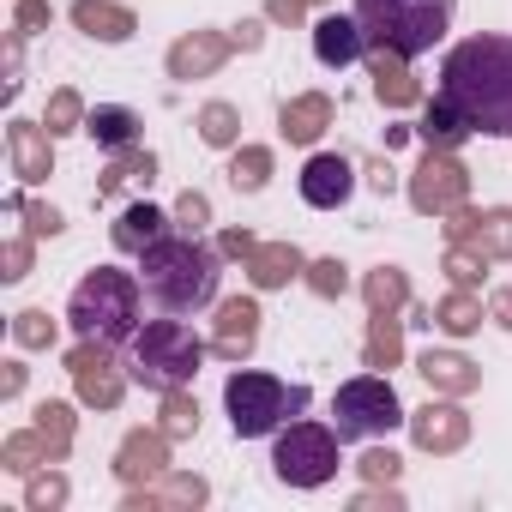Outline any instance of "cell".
Segmentation results:
<instances>
[{"label": "cell", "instance_id": "9", "mask_svg": "<svg viewBox=\"0 0 512 512\" xmlns=\"http://www.w3.org/2000/svg\"><path fill=\"white\" fill-rule=\"evenodd\" d=\"M67 374H73L79 404H91V410H115V404H121V392H127V374H133V368H121V362H115V344L79 338V350L67 356Z\"/></svg>", "mask_w": 512, "mask_h": 512}, {"label": "cell", "instance_id": "53", "mask_svg": "<svg viewBox=\"0 0 512 512\" xmlns=\"http://www.w3.org/2000/svg\"><path fill=\"white\" fill-rule=\"evenodd\" d=\"M0 392H7V398L25 392V368H19V362H7V374H0Z\"/></svg>", "mask_w": 512, "mask_h": 512}, {"label": "cell", "instance_id": "26", "mask_svg": "<svg viewBox=\"0 0 512 512\" xmlns=\"http://www.w3.org/2000/svg\"><path fill=\"white\" fill-rule=\"evenodd\" d=\"M85 133H91L103 151H127V145H139V115L121 109V103H103V109L85 115Z\"/></svg>", "mask_w": 512, "mask_h": 512}, {"label": "cell", "instance_id": "37", "mask_svg": "<svg viewBox=\"0 0 512 512\" xmlns=\"http://www.w3.org/2000/svg\"><path fill=\"white\" fill-rule=\"evenodd\" d=\"M43 127H49L55 139H61V133H85V97L61 85V91L49 97V115H43Z\"/></svg>", "mask_w": 512, "mask_h": 512}, {"label": "cell", "instance_id": "23", "mask_svg": "<svg viewBox=\"0 0 512 512\" xmlns=\"http://www.w3.org/2000/svg\"><path fill=\"white\" fill-rule=\"evenodd\" d=\"M362 49H368V37H362V25H356V19L326 13V19L314 25V55H320L326 67H350Z\"/></svg>", "mask_w": 512, "mask_h": 512}, {"label": "cell", "instance_id": "46", "mask_svg": "<svg viewBox=\"0 0 512 512\" xmlns=\"http://www.w3.org/2000/svg\"><path fill=\"white\" fill-rule=\"evenodd\" d=\"M350 506H356V512H404V500H398V488H392V482H374V488H362Z\"/></svg>", "mask_w": 512, "mask_h": 512}, {"label": "cell", "instance_id": "28", "mask_svg": "<svg viewBox=\"0 0 512 512\" xmlns=\"http://www.w3.org/2000/svg\"><path fill=\"white\" fill-rule=\"evenodd\" d=\"M452 247H476L482 260H512V211H506V205H500V211H482V217L470 223V235L452 241Z\"/></svg>", "mask_w": 512, "mask_h": 512}, {"label": "cell", "instance_id": "40", "mask_svg": "<svg viewBox=\"0 0 512 512\" xmlns=\"http://www.w3.org/2000/svg\"><path fill=\"white\" fill-rule=\"evenodd\" d=\"M67 494H73V488H67V476H61V470H49V476L37 470V476H31V488H25V506H31V512H55V506H67Z\"/></svg>", "mask_w": 512, "mask_h": 512}, {"label": "cell", "instance_id": "47", "mask_svg": "<svg viewBox=\"0 0 512 512\" xmlns=\"http://www.w3.org/2000/svg\"><path fill=\"white\" fill-rule=\"evenodd\" d=\"M49 19H55V13H49V0H19L13 31H19V37H31V31H49Z\"/></svg>", "mask_w": 512, "mask_h": 512}, {"label": "cell", "instance_id": "38", "mask_svg": "<svg viewBox=\"0 0 512 512\" xmlns=\"http://www.w3.org/2000/svg\"><path fill=\"white\" fill-rule=\"evenodd\" d=\"M13 344H25V350H49V344H55V320H49V308H25V314H13Z\"/></svg>", "mask_w": 512, "mask_h": 512}, {"label": "cell", "instance_id": "36", "mask_svg": "<svg viewBox=\"0 0 512 512\" xmlns=\"http://www.w3.org/2000/svg\"><path fill=\"white\" fill-rule=\"evenodd\" d=\"M199 139L217 145V151H229V145L241 139V115H235V103H205V109H199Z\"/></svg>", "mask_w": 512, "mask_h": 512}, {"label": "cell", "instance_id": "13", "mask_svg": "<svg viewBox=\"0 0 512 512\" xmlns=\"http://www.w3.org/2000/svg\"><path fill=\"white\" fill-rule=\"evenodd\" d=\"M169 470V434L163 428H133L127 440H121V452H115V476L127 482V488H145V482H157Z\"/></svg>", "mask_w": 512, "mask_h": 512}, {"label": "cell", "instance_id": "32", "mask_svg": "<svg viewBox=\"0 0 512 512\" xmlns=\"http://www.w3.org/2000/svg\"><path fill=\"white\" fill-rule=\"evenodd\" d=\"M434 326H440L446 338H470V332L482 326V302H476L470 290H452V296L434 308Z\"/></svg>", "mask_w": 512, "mask_h": 512}, {"label": "cell", "instance_id": "17", "mask_svg": "<svg viewBox=\"0 0 512 512\" xmlns=\"http://www.w3.org/2000/svg\"><path fill=\"white\" fill-rule=\"evenodd\" d=\"M350 187H356L350 157H338V151L308 157V169H302V199H308L314 211H338V205L350 199Z\"/></svg>", "mask_w": 512, "mask_h": 512}, {"label": "cell", "instance_id": "5", "mask_svg": "<svg viewBox=\"0 0 512 512\" xmlns=\"http://www.w3.org/2000/svg\"><path fill=\"white\" fill-rule=\"evenodd\" d=\"M223 404H229V422L241 440H266L278 434L290 416L308 410V386H284L272 374H253V368H235L229 386H223Z\"/></svg>", "mask_w": 512, "mask_h": 512}, {"label": "cell", "instance_id": "8", "mask_svg": "<svg viewBox=\"0 0 512 512\" xmlns=\"http://www.w3.org/2000/svg\"><path fill=\"white\" fill-rule=\"evenodd\" d=\"M338 428H320V422H290L284 434H278V446H272V470H278V482H290V488H320V482H332L338 476Z\"/></svg>", "mask_w": 512, "mask_h": 512}, {"label": "cell", "instance_id": "25", "mask_svg": "<svg viewBox=\"0 0 512 512\" xmlns=\"http://www.w3.org/2000/svg\"><path fill=\"white\" fill-rule=\"evenodd\" d=\"M0 464H7L13 476H37L43 464H55V446H49V434L31 422L25 434H7V440H0Z\"/></svg>", "mask_w": 512, "mask_h": 512}, {"label": "cell", "instance_id": "27", "mask_svg": "<svg viewBox=\"0 0 512 512\" xmlns=\"http://www.w3.org/2000/svg\"><path fill=\"white\" fill-rule=\"evenodd\" d=\"M416 133H422V145H428V151H458V145H464V139H470L476 127H470V121H464V115H458V109H452L446 97H434Z\"/></svg>", "mask_w": 512, "mask_h": 512}, {"label": "cell", "instance_id": "31", "mask_svg": "<svg viewBox=\"0 0 512 512\" xmlns=\"http://www.w3.org/2000/svg\"><path fill=\"white\" fill-rule=\"evenodd\" d=\"M398 356H404V320H398V314H374V320H368L362 362H368V368H398Z\"/></svg>", "mask_w": 512, "mask_h": 512}, {"label": "cell", "instance_id": "1", "mask_svg": "<svg viewBox=\"0 0 512 512\" xmlns=\"http://www.w3.org/2000/svg\"><path fill=\"white\" fill-rule=\"evenodd\" d=\"M440 97L488 139H512V37H464L440 61Z\"/></svg>", "mask_w": 512, "mask_h": 512}, {"label": "cell", "instance_id": "2", "mask_svg": "<svg viewBox=\"0 0 512 512\" xmlns=\"http://www.w3.org/2000/svg\"><path fill=\"white\" fill-rule=\"evenodd\" d=\"M223 247H205L199 235H163L157 247L139 253V284L163 314H193L217 296L223 278Z\"/></svg>", "mask_w": 512, "mask_h": 512}, {"label": "cell", "instance_id": "43", "mask_svg": "<svg viewBox=\"0 0 512 512\" xmlns=\"http://www.w3.org/2000/svg\"><path fill=\"white\" fill-rule=\"evenodd\" d=\"M205 223H211V199H205V193H193V187H187V193H181V199H175V229H181V235H199V229H205Z\"/></svg>", "mask_w": 512, "mask_h": 512}, {"label": "cell", "instance_id": "3", "mask_svg": "<svg viewBox=\"0 0 512 512\" xmlns=\"http://www.w3.org/2000/svg\"><path fill=\"white\" fill-rule=\"evenodd\" d=\"M452 13H458V0H356V25L368 49H392L404 61L428 55L452 31Z\"/></svg>", "mask_w": 512, "mask_h": 512}, {"label": "cell", "instance_id": "49", "mask_svg": "<svg viewBox=\"0 0 512 512\" xmlns=\"http://www.w3.org/2000/svg\"><path fill=\"white\" fill-rule=\"evenodd\" d=\"M302 13H308V0H266L272 25H302Z\"/></svg>", "mask_w": 512, "mask_h": 512}, {"label": "cell", "instance_id": "19", "mask_svg": "<svg viewBox=\"0 0 512 512\" xmlns=\"http://www.w3.org/2000/svg\"><path fill=\"white\" fill-rule=\"evenodd\" d=\"M416 374H422L434 392H446V398H470V392L482 386V368H476L470 356H458V350H428V356L416 362Z\"/></svg>", "mask_w": 512, "mask_h": 512}, {"label": "cell", "instance_id": "48", "mask_svg": "<svg viewBox=\"0 0 512 512\" xmlns=\"http://www.w3.org/2000/svg\"><path fill=\"white\" fill-rule=\"evenodd\" d=\"M217 247L229 253V260H241V266H247V260H253V247H260V241H253V229H223V235H217Z\"/></svg>", "mask_w": 512, "mask_h": 512}, {"label": "cell", "instance_id": "4", "mask_svg": "<svg viewBox=\"0 0 512 512\" xmlns=\"http://www.w3.org/2000/svg\"><path fill=\"white\" fill-rule=\"evenodd\" d=\"M67 320H73V332H79V338L127 344V338L139 332V278L109 272V266L85 272V278H79V290H73V302H67Z\"/></svg>", "mask_w": 512, "mask_h": 512}, {"label": "cell", "instance_id": "16", "mask_svg": "<svg viewBox=\"0 0 512 512\" xmlns=\"http://www.w3.org/2000/svg\"><path fill=\"white\" fill-rule=\"evenodd\" d=\"M229 37L223 31H187L175 49H169V79H181V85H193V79H211L223 61H229Z\"/></svg>", "mask_w": 512, "mask_h": 512}, {"label": "cell", "instance_id": "51", "mask_svg": "<svg viewBox=\"0 0 512 512\" xmlns=\"http://www.w3.org/2000/svg\"><path fill=\"white\" fill-rule=\"evenodd\" d=\"M229 43H235V49H260V43H266V25H260V19H241V25L229 31Z\"/></svg>", "mask_w": 512, "mask_h": 512}, {"label": "cell", "instance_id": "7", "mask_svg": "<svg viewBox=\"0 0 512 512\" xmlns=\"http://www.w3.org/2000/svg\"><path fill=\"white\" fill-rule=\"evenodd\" d=\"M398 422H410V416H404V404H398V392H392L386 374L344 380L338 398H332V428H338V440H374V434H392Z\"/></svg>", "mask_w": 512, "mask_h": 512}, {"label": "cell", "instance_id": "11", "mask_svg": "<svg viewBox=\"0 0 512 512\" xmlns=\"http://www.w3.org/2000/svg\"><path fill=\"white\" fill-rule=\"evenodd\" d=\"M410 440H416L422 452H434V458L458 452V446L470 440V416H464V404H452V398H440V404H422V410L410 416Z\"/></svg>", "mask_w": 512, "mask_h": 512}, {"label": "cell", "instance_id": "33", "mask_svg": "<svg viewBox=\"0 0 512 512\" xmlns=\"http://www.w3.org/2000/svg\"><path fill=\"white\" fill-rule=\"evenodd\" d=\"M37 428L49 434V446H55V464H67V452H73V428H79L73 404H61V398H43V404H37Z\"/></svg>", "mask_w": 512, "mask_h": 512}, {"label": "cell", "instance_id": "6", "mask_svg": "<svg viewBox=\"0 0 512 512\" xmlns=\"http://www.w3.org/2000/svg\"><path fill=\"white\" fill-rule=\"evenodd\" d=\"M205 362V344L193 338V326L181 320H145L133 332V380H145L151 392H175V386H193Z\"/></svg>", "mask_w": 512, "mask_h": 512}, {"label": "cell", "instance_id": "22", "mask_svg": "<svg viewBox=\"0 0 512 512\" xmlns=\"http://www.w3.org/2000/svg\"><path fill=\"white\" fill-rule=\"evenodd\" d=\"M368 73H374V97H380L386 109H410V103H422V85L410 79L404 55H392V49H374Z\"/></svg>", "mask_w": 512, "mask_h": 512}, {"label": "cell", "instance_id": "39", "mask_svg": "<svg viewBox=\"0 0 512 512\" xmlns=\"http://www.w3.org/2000/svg\"><path fill=\"white\" fill-rule=\"evenodd\" d=\"M302 278H308V290H314V296H326V302H338V296L350 290V266H344V260H314Z\"/></svg>", "mask_w": 512, "mask_h": 512}, {"label": "cell", "instance_id": "29", "mask_svg": "<svg viewBox=\"0 0 512 512\" xmlns=\"http://www.w3.org/2000/svg\"><path fill=\"white\" fill-rule=\"evenodd\" d=\"M151 175H157V157L139 151V145H127V151L109 157V169H103V181H97V199H115L127 181H151Z\"/></svg>", "mask_w": 512, "mask_h": 512}, {"label": "cell", "instance_id": "18", "mask_svg": "<svg viewBox=\"0 0 512 512\" xmlns=\"http://www.w3.org/2000/svg\"><path fill=\"white\" fill-rule=\"evenodd\" d=\"M302 272H308V260H302L296 241H260V247H253V260H247L253 290H284V284L302 278Z\"/></svg>", "mask_w": 512, "mask_h": 512}, {"label": "cell", "instance_id": "55", "mask_svg": "<svg viewBox=\"0 0 512 512\" xmlns=\"http://www.w3.org/2000/svg\"><path fill=\"white\" fill-rule=\"evenodd\" d=\"M308 7H326V0H308Z\"/></svg>", "mask_w": 512, "mask_h": 512}, {"label": "cell", "instance_id": "45", "mask_svg": "<svg viewBox=\"0 0 512 512\" xmlns=\"http://www.w3.org/2000/svg\"><path fill=\"white\" fill-rule=\"evenodd\" d=\"M356 470H362L368 482H398L404 458H398V452H386V446H374V452H362V458H356Z\"/></svg>", "mask_w": 512, "mask_h": 512}, {"label": "cell", "instance_id": "42", "mask_svg": "<svg viewBox=\"0 0 512 512\" xmlns=\"http://www.w3.org/2000/svg\"><path fill=\"white\" fill-rule=\"evenodd\" d=\"M7 211H13V217H25V229H31V235H61V211H55V205H31L25 193H13V199H7Z\"/></svg>", "mask_w": 512, "mask_h": 512}, {"label": "cell", "instance_id": "20", "mask_svg": "<svg viewBox=\"0 0 512 512\" xmlns=\"http://www.w3.org/2000/svg\"><path fill=\"white\" fill-rule=\"evenodd\" d=\"M278 127H284L290 145H314V139L332 127V97H326V91H302V97H290V103L278 109Z\"/></svg>", "mask_w": 512, "mask_h": 512}, {"label": "cell", "instance_id": "21", "mask_svg": "<svg viewBox=\"0 0 512 512\" xmlns=\"http://www.w3.org/2000/svg\"><path fill=\"white\" fill-rule=\"evenodd\" d=\"M73 25L91 37V43H127L139 31V19L127 7H115V0H73Z\"/></svg>", "mask_w": 512, "mask_h": 512}, {"label": "cell", "instance_id": "30", "mask_svg": "<svg viewBox=\"0 0 512 512\" xmlns=\"http://www.w3.org/2000/svg\"><path fill=\"white\" fill-rule=\"evenodd\" d=\"M362 302H368V314H398V308L410 302V278H404L398 266H374V272L362 278Z\"/></svg>", "mask_w": 512, "mask_h": 512}, {"label": "cell", "instance_id": "24", "mask_svg": "<svg viewBox=\"0 0 512 512\" xmlns=\"http://www.w3.org/2000/svg\"><path fill=\"white\" fill-rule=\"evenodd\" d=\"M163 229H169V217H163L151 199H139V205L121 211V223H115V247H121V253H145V247L163 241Z\"/></svg>", "mask_w": 512, "mask_h": 512}, {"label": "cell", "instance_id": "50", "mask_svg": "<svg viewBox=\"0 0 512 512\" xmlns=\"http://www.w3.org/2000/svg\"><path fill=\"white\" fill-rule=\"evenodd\" d=\"M446 217H452V223H446V241H464V235H470V223H476L482 211H476V205H452Z\"/></svg>", "mask_w": 512, "mask_h": 512}, {"label": "cell", "instance_id": "35", "mask_svg": "<svg viewBox=\"0 0 512 512\" xmlns=\"http://www.w3.org/2000/svg\"><path fill=\"white\" fill-rule=\"evenodd\" d=\"M229 181H235L241 193H260V187L272 181V151H266V145H241V151L229 157Z\"/></svg>", "mask_w": 512, "mask_h": 512}, {"label": "cell", "instance_id": "14", "mask_svg": "<svg viewBox=\"0 0 512 512\" xmlns=\"http://www.w3.org/2000/svg\"><path fill=\"white\" fill-rule=\"evenodd\" d=\"M7 151H13V175L25 187H43L55 175V133L37 127V121H13L7 127Z\"/></svg>", "mask_w": 512, "mask_h": 512}, {"label": "cell", "instance_id": "52", "mask_svg": "<svg viewBox=\"0 0 512 512\" xmlns=\"http://www.w3.org/2000/svg\"><path fill=\"white\" fill-rule=\"evenodd\" d=\"M488 320L512 332V290H494V302H488Z\"/></svg>", "mask_w": 512, "mask_h": 512}, {"label": "cell", "instance_id": "44", "mask_svg": "<svg viewBox=\"0 0 512 512\" xmlns=\"http://www.w3.org/2000/svg\"><path fill=\"white\" fill-rule=\"evenodd\" d=\"M31 241H37V235L25 229V235H13V241H7V253H0V266H7V272H0V278H7V284L31 278Z\"/></svg>", "mask_w": 512, "mask_h": 512}, {"label": "cell", "instance_id": "34", "mask_svg": "<svg viewBox=\"0 0 512 512\" xmlns=\"http://www.w3.org/2000/svg\"><path fill=\"white\" fill-rule=\"evenodd\" d=\"M169 440H193L199 434V398L187 392V386H175V392H163V422H157Z\"/></svg>", "mask_w": 512, "mask_h": 512}, {"label": "cell", "instance_id": "12", "mask_svg": "<svg viewBox=\"0 0 512 512\" xmlns=\"http://www.w3.org/2000/svg\"><path fill=\"white\" fill-rule=\"evenodd\" d=\"M205 476H193V470H163L157 476V488H127V500H121V512H193V506H205Z\"/></svg>", "mask_w": 512, "mask_h": 512}, {"label": "cell", "instance_id": "54", "mask_svg": "<svg viewBox=\"0 0 512 512\" xmlns=\"http://www.w3.org/2000/svg\"><path fill=\"white\" fill-rule=\"evenodd\" d=\"M368 181H374V187H380V193H392V181H398V175H392V169H386V163H374V175H368Z\"/></svg>", "mask_w": 512, "mask_h": 512}, {"label": "cell", "instance_id": "41", "mask_svg": "<svg viewBox=\"0 0 512 512\" xmlns=\"http://www.w3.org/2000/svg\"><path fill=\"white\" fill-rule=\"evenodd\" d=\"M482 272H488V260H482L476 247H452V253H446V278H452V290H476Z\"/></svg>", "mask_w": 512, "mask_h": 512}, {"label": "cell", "instance_id": "10", "mask_svg": "<svg viewBox=\"0 0 512 512\" xmlns=\"http://www.w3.org/2000/svg\"><path fill=\"white\" fill-rule=\"evenodd\" d=\"M470 193V169L452 157V151H428L416 169H410V205L422 217H446L452 205H464Z\"/></svg>", "mask_w": 512, "mask_h": 512}, {"label": "cell", "instance_id": "15", "mask_svg": "<svg viewBox=\"0 0 512 512\" xmlns=\"http://www.w3.org/2000/svg\"><path fill=\"white\" fill-rule=\"evenodd\" d=\"M253 344H260V302H247V296L223 302V308H217L211 350H217L223 362H247V356H253Z\"/></svg>", "mask_w": 512, "mask_h": 512}]
</instances>
